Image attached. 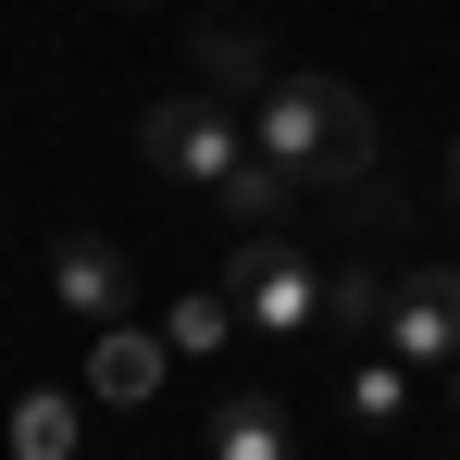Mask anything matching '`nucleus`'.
Returning a JSON list of instances; mask_svg holds the SVG:
<instances>
[{"label": "nucleus", "mask_w": 460, "mask_h": 460, "mask_svg": "<svg viewBox=\"0 0 460 460\" xmlns=\"http://www.w3.org/2000/svg\"><path fill=\"white\" fill-rule=\"evenodd\" d=\"M261 162H287L299 174V199H349V187H374V100L361 87H336V75H274L261 100Z\"/></svg>", "instance_id": "1"}, {"label": "nucleus", "mask_w": 460, "mask_h": 460, "mask_svg": "<svg viewBox=\"0 0 460 460\" xmlns=\"http://www.w3.org/2000/svg\"><path fill=\"white\" fill-rule=\"evenodd\" d=\"M137 150H150L162 174H174V187H199V199L225 187L236 162H249V150H236V100H212V87H187V100H150Z\"/></svg>", "instance_id": "2"}, {"label": "nucleus", "mask_w": 460, "mask_h": 460, "mask_svg": "<svg viewBox=\"0 0 460 460\" xmlns=\"http://www.w3.org/2000/svg\"><path fill=\"white\" fill-rule=\"evenodd\" d=\"M236 311L261 323V336H311L323 323V274H311V249H287V236L261 225V236H236Z\"/></svg>", "instance_id": "3"}, {"label": "nucleus", "mask_w": 460, "mask_h": 460, "mask_svg": "<svg viewBox=\"0 0 460 460\" xmlns=\"http://www.w3.org/2000/svg\"><path fill=\"white\" fill-rule=\"evenodd\" d=\"M385 349H398L411 374H423V361H460V274L448 261H423V274L385 299Z\"/></svg>", "instance_id": "4"}, {"label": "nucleus", "mask_w": 460, "mask_h": 460, "mask_svg": "<svg viewBox=\"0 0 460 460\" xmlns=\"http://www.w3.org/2000/svg\"><path fill=\"white\" fill-rule=\"evenodd\" d=\"M50 299L63 311H87V323H125V311H137V261H125V249H112V236H63V249H50Z\"/></svg>", "instance_id": "5"}, {"label": "nucleus", "mask_w": 460, "mask_h": 460, "mask_svg": "<svg viewBox=\"0 0 460 460\" xmlns=\"http://www.w3.org/2000/svg\"><path fill=\"white\" fill-rule=\"evenodd\" d=\"M162 361H174V336H137V323H100V349H87V385L137 411V398L162 385Z\"/></svg>", "instance_id": "6"}, {"label": "nucleus", "mask_w": 460, "mask_h": 460, "mask_svg": "<svg viewBox=\"0 0 460 460\" xmlns=\"http://www.w3.org/2000/svg\"><path fill=\"white\" fill-rule=\"evenodd\" d=\"M212 460H299V436H287V411H274V398H249V385H236L225 411H212Z\"/></svg>", "instance_id": "7"}, {"label": "nucleus", "mask_w": 460, "mask_h": 460, "mask_svg": "<svg viewBox=\"0 0 460 460\" xmlns=\"http://www.w3.org/2000/svg\"><path fill=\"white\" fill-rule=\"evenodd\" d=\"M75 398L63 385H38V398H13V460H75Z\"/></svg>", "instance_id": "8"}, {"label": "nucleus", "mask_w": 460, "mask_h": 460, "mask_svg": "<svg viewBox=\"0 0 460 460\" xmlns=\"http://www.w3.org/2000/svg\"><path fill=\"white\" fill-rule=\"evenodd\" d=\"M385 299H398V287H385L374 261H336V274H323V323H336V336H385Z\"/></svg>", "instance_id": "9"}, {"label": "nucleus", "mask_w": 460, "mask_h": 460, "mask_svg": "<svg viewBox=\"0 0 460 460\" xmlns=\"http://www.w3.org/2000/svg\"><path fill=\"white\" fill-rule=\"evenodd\" d=\"M212 199H225L236 225L261 236V225H274V212H287V199H299V174H287V162H261V150H249V162H236V174H225V187H212Z\"/></svg>", "instance_id": "10"}, {"label": "nucleus", "mask_w": 460, "mask_h": 460, "mask_svg": "<svg viewBox=\"0 0 460 460\" xmlns=\"http://www.w3.org/2000/svg\"><path fill=\"white\" fill-rule=\"evenodd\" d=\"M199 75L261 100V87H274V63H261V38H249V25H199Z\"/></svg>", "instance_id": "11"}, {"label": "nucleus", "mask_w": 460, "mask_h": 460, "mask_svg": "<svg viewBox=\"0 0 460 460\" xmlns=\"http://www.w3.org/2000/svg\"><path fill=\"white\" fill-rule=\"evenodd\" d=\"M236 323H249V311H236V287H199V299L162 311V336H174V349H225Z\"/></svg>", "instance_id": "12"}, {"label": "nucleus", "mask_w": 460, "mask_h": 460, "mask_svg": "<svg viewBox=\"0 0 460 460\" xmlns=\"http://www.w3.org/2000/svg\"><path fill=\"white\" fill-rule=\"evenodd\" d=\"M349 411H361V423H398V411H411V361H398V349H374V361L349 374Z\"/></svg>", "instance_id": "13"}, {"label": "nucleus", "mask_w": 460, "mask_h": 460, "mask_svg": "<svg viewBox=\"0 0 460 460\" xmlns=\"http://www.w3.org/2000/svg\"><path fill=\"white\" fill-rule=\"evenodd\" d=\"M448 212H460V137H448Z\"/></svg>", "instance_id": "14"}, {"label": "nucleus", "mask_w": 460, "mask_h": 460, "mask_svg": "<svg viewBox=\"0 0 460 460\" xmlns=\"http://www.w3.org/2000/svg\"><path fill=\"white\" fill-rule=\"evenodd\" d=\"M448 411H460V385H448Z\"/></svg>", "instance_id": "15"}]
</instances>
